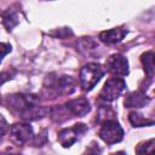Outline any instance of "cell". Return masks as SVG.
<instances>
[{
    "label": "cell",
    "instance_id": "5",
    "mask_svg": "<svg viewBox=\"0 0 155 155\" xmlns=\"http://www.w3.org/2000/svg\"><path fill=\"white\" fill-rule=\"evenodd\" d=\"M125 88H126V82L122 78H119V76L110 78L105 81L104 86L102 87L99 92V99L105 103L113 102L121 96Z\"/></svg>",
    "mask_w": 155,
    "mask_h": 155
},
{
    "label": "cell",
    "instance_id": "6",
    "mask_svg": "<svg viewBox=\"0 0 155 155\" xmlns=\"http://www.w3.org/2000/svg\"><path fill=\"white\" fill-rule=\"evenodd\" d=\"M86 131H87V126L85 124H76L73 127L61 130L58 132L57 140L63 148H70L75 142H78L80 136H82Z\"/></svg>",
    "mask_w": 155,
    "mask_h": 155
},
{
    "label": "cell",
    "instance_id": "3",
    "mask_svg": "<svg viewBox=\"0 0 155 155\" xmlns=\"http://www.w3.org/2000/svg\"><path fill=\"white\" fill-rule=\"evenodd\" d=\"M104 70L99 63H87L85 64L79 74L80 86L84 91H91L103 78Z\"/></svg>",
    "mask_w": 155,
    "mask_h": 155
},
{
    "label": "cell",
    "instance_id": "17",
    "mask_svg": "<svg viewBox=\"0 0 155 155\" xmlns=\"http://www.w3.org/2000/svg\"><path fill=\"white\" fill-rule=\"evenodd\" d=\"M153 148H154V138L147 140V142H143L140 143L137 149H136V153L138 154H142V153H151L153 151Z\"/></svg>",
    "mask_w": 155,
    "mask_h": 155
},
{
    "label": "cell",
    "instance_id": "14",
    "mask_svg": "<svg viewBox=\"0 0 155 155\" xmlns=\"http://www.w3.org/2000/svg\"><path fill=\"white\" fill-rule=\"evenodd\" d=\"M48 114L51 115L52 120L54 122H58V124H61V122L73 117V115L69 113V110L65 108V105H56V107L50 109Z\"/></svg>",
    "mask_w": 155,
    "mask_h": 155
},
{
    "label": "cell",
    "instance_id": "2",
    "mask_svg": "<svg viewBox=\"0 0 155 155\" xmlns=\"http://www.w3.org/2000/svg\"><path fill=\"white\" fill-rule=\"evenodd\" d=\"M76 82L75 79L70 75H62L58 76L54 73L48 74L42 85L44 94L48 98H56L62 94H71L75 91Z\"/></svg>",
    "mask_w": 155,
    "mask_h": 155
},
{
    "label": "cell",
    "instance_id": "16",
    "mask_svg": "<svg viewBox=\"0 0 155 155\" xmlns=\"http://www.w3.org/2000/svg\"><path fill=\"white\" fill-rule=\"evenodd\" d=\"M98 47L97 42L90 38V36H85V38H81L79 41H78V50L82 53H86V52H91L93 50H96Z\"/></svg>",
    "mask_w": 155,
    "mask_h": 155
},
{
    "label": "cell",
    "instance_id": "8",
    "mask_svg": "<svg viewBox=\"0 0 155 155\" xmlns=\"http://www.w3.org/2000/svg\"><path fill=\"white\" fill-rule=\"evenodd\" d=\"M105 68L110 74L119 76V78H122V76H126L128 74V61L122 54L114 53L107 58Z\"/></svg>",
    "mask_w": 155,
    "mask_h": 155
},
{
    "label": "cell",
    "instance_id": "11",
    "mask_svg": "<svg viewBox=\"0 0 155 155\" xmlns=\"http://www.w3.org/2000/svg\"><path fill=\"white\" fill-rule=\"evenodd\" d=\"M149 102H150V97H148L147 93L143 92L142 90H138L127 93L124 104L126 108H142L145 107Z\"/></svg>",
    "mask_w": 155,
    "mask_h": 155
},
{
    "label": "cell",
    "instance_id": "10",
    "mask_svg": "<svg viewBox=\"0 0 155 155\" xmlns=\"http://www.w3.org/2000/svg\"><path fill=\"white\" fill-rule=\"evenodd\" d=\"M64 105L73 116H85L91 110V104H90L88 99L85 98V97H79V98H75V99H70Z\"/></svg>",
    "mask_w": 155,
    "mask_h": 155
},
{
    "label": "cell",
    "instance_id": "19",
    "mask_svg": "<svg viewBox=\"0 0 155 155\" xmlns=\"http://www.w3.org/2000/svg\"><path fill=\"white\" fill-rule=\"evenodd\" d=\"M11 51H12V47H11L10 44H7V42H0V64H1L2 59H4V57L6 54H8Z\"/></svg>",
    "mask_w": 155,
    "mask_h": 155
},
{
    "label": "cell",
    "instance_id": "1",
    "mask_svg": "<svg viewBox=\"0 0 155 155\" xmlns=\"http://www.w3.org/2000/svg\"><path fill=\"white\" fill-rule=\"evenodd\" d=\"M6 107L23 120H38L50 113V109L39 105V97L35 94H8L6 97Z\"/></svg>",
    "mask_w": 155,
    "mask_h": 155
},
{
    "label": "cell",
    "instance_id": "18",
    "mask_svg": "<svg viewBox=\"0 0 155 155\" xmlns=\"http://www.w3.org/2000/svg\"><path fill=\"white\" fill-rule=\"evenodd\" d=\"M51 35L54 38H68L73 36V31L70 28H61L57 30V33H51Z\"/></svg>",
    "mask_w": 155,
    "mask_h": 155
},
{
    "label": "cell",
    "instance_id": "20",
    "mask_svg": "<svg viewBox=\"0 0 155 155\" xmlns=\"http://www.w3.org/2000/svg\"><path fill=\"white\" fill-rule=\"evenodd\" d=\"M7 131H8V124H7L6 119L0 114V140L6 134Z\"/></svg>",
    "mask_w": 155,
    "mask_h": 155
},
{
    "label": "cell",
    "instance_id": "12",
    "mask_svg": "<svg viewBox=\"0 0 155 155\" xmlns=\"http://www.w3.org/2000/svg\"><path fill=\"white\" fill-rule=\"evenodd\" d=\"M127 30L122 27H117V28H111L108 30H104L99 34V40L107 45H115L120 41L124 40V38L126 36Z\"/></svg>",
    "mask_w": 155,
    "mask_h": 155
},
{
    "label": "cell",
    "instance_id": "7",
    "mask_svg": "<svg viewBox=\"0 0 155 155\" xmlns=\"http://www.w3.org/2000/svg\"><path fill=\"white\" fill-rule=\"evenodd\" d=\"M10 138L16 145H24L33 138V127L28 122H17L8 127Z\"/></svg>",
    "mask_w": 155,
    "mask_h": 155
},
{
    "label": "cell",
    "instance_id": "9",
    "mask_svg": "<svg viewBox=\"0 0 155 155\" xmlns=\"http://www.w3.org/2000/svg\"><path fill=\"white\" fill-rule=\"evenodd\" d=\"M19 13L21 8L18 5H12L0 13L2 25L7 31H12V29L19 24Z\"/></svg>",
    "mask_w": 155,
    "mask_h": 155
},
{
    "label": "cell",
    "instance_id": "15",
    "mask_svg": "<svg viewBox=\"0 0 155 155\" xmlns=\"http://www.w3.org/2000/svg\"><path fill=\"white\" fill-rule=\"evenodd\" d=\"M128 121L133 127H144V126H153L154 120L153 119H147L138 111H131L128 114Z\"/></svg>",
    "mask_w": 155,
    "mask_h": 155
},
{
    "label": "cell",
    "instance_id": "13",
    "mask_svg": "<svg viewBox=\"0 0 155 155\" xmlns=\"http://www.w3.org/2000/svg\"><path fill=\"white\" fill-rule=\"evenodd\" d=\"M154 61H155V54H154L153 51H147L140 56V62H142L144 71H145V74L149 79H151L153 75H154V70H155Z\"/></svg>",
    "mask_w": 155,
    "mask_h": 155
},
{
    "label": "cell",
    "instance_id": "22",
    "mask_svg": "<svg viewBox=\"0 0 155 155\" xmlns=\"http://www.w3.org/2000/svg\"><path fill=\"white\" fill-rule=\"evenodd\" d=\"M0 102H1V98H0Z\"/></svg>",
    "mask_w": 155,
    "mask_h": 155
},
{
    "label": "cell",
    "instance_id": "21",
    "mask_svg": "<svg viewBox=\"0 0 155 155\" xmlns=\"http://www.w3.org/2000/svg\"><path fill=\"white\" fill-rule=\"evenodd\" d=\"M10 79H12V75L10 73H0V86L6 81H8Z\"/></svg>",
    "mask_w": 155,
    "mask_h": 155
},
{
    "label": "cell",
    "instance_id": "4",
    "mask_svg": "<svg viewBox=\"0 0 155 155\" xmlns=\"http://www.w3.org/2000/svg\"><path fill=\"white\" fill-rule=\"evenodd\" d=\"M124 130L115 119H108L103 121L98 136L107 144H116L124 139Z\"/></svg>",
    "mask_w": 155,
    "mask_h": 155
}]
</instances>
